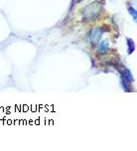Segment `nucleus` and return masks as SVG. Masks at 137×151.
<instances>
[{"label":"nucleus","mask_w":137,"mask_h":151,"mask_svg":"<svg viewBox=\"0 0 137 151\" xmlns=\"http://www.w3.org/2000/svg\"><path fill=\"white\" fill-rule=\"evenodd\" d=\"M101 10V4L98 3V2H95V3H91L88 6L85 7V9L82 10V16L88 19V20H90V19H95L98 17V15L99 14Z\"/></svg>","instance_id":"nucleus-1"},{"label":"nucleus","mask_w":137,"mask_h":151,"mask_svg":"<svg viewBox=\"0 0 137 151\" xmlns=\"http://www.w3.org/2000/svg\"><path fill=\"white\" fill-rule=\"evenodd\" d=\"M100 35H101L100 29H95V30H93V33H91V40H93V42L98 43L99 38H100Z\"/></svg>","instance_id":"nucleus-2"},{"label":"nucleus","mask_w":137,"mask_h":151,"mask_svg":"<svg viewBox=\"0 0 137 151\" xmlns=\"http://www.w3.org/2000/svg\"><path fill=\"white\" fill-rule=\"evenodd\" d=\"M106 49H107V42L104 41L103 42V45L101 44L100 46H99V51H100V52H101V51H103V52H104V51H105Z\"/></svg>","instance_id":"nucleus-3"}]
</instances>
